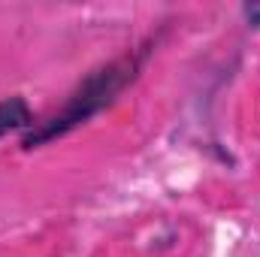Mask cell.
Listing matches in <instances>:
<instances>
[{
	"label": "cell",
	"mask_w": 260,
	"mask_h": 257,
	"mask_svg": "<svg viewBox=\"0 0 260 257\" xmlns=\"http://www.w3.org/2000/svg\"><path fill=\"white\" fill-rule=\"evenodd\" d=\"M34 127V112L24 97H6L0 100V139L9 133H27Z\"/></svg>",
	"instance_id": "cell-2"
},
{
	"label": "cell",
	"mask_w": 260,
	"mask_h": 257,
	"mask_svg": "<svg viewBox=\"0 0 260 257\" xmlns=\"http://www.w3.org/2000/svg\"><path fill=\"white\" fill-rule=\"evenodd\" d=\"M242 15L251 27H260V3H245L242 6Z\"/></svg>",
	"instance_id": "cell-3"
},
{
	"label": "cell",
	"mask_w": 260,
	"mask_h": 257,
	"mask_svg": "<svg viewBox=\"0 0 260 257\" xmlns=\"http://www.w3.org/2000/svg\"><path fill=\"white\" fill-rule=\"evenodd\" d=\"M142 58H145V52H130L124 58H115L109 64L91 70L73 88V94L67 97V103L55 115H49L46 121H34V127L21 136V148L30 151V148H40L52 139H61L70 130L82 127L85 121L100 115L103 109H109L136 82V76L142 70Z\"/></svg>",
	"instance_id": "cell-1"
}]
</instances>
